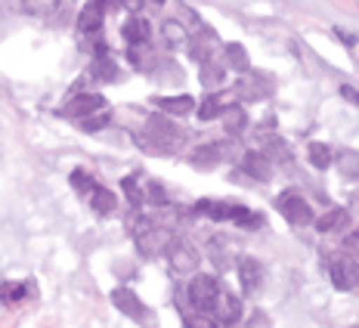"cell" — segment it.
I'll list each match as a JSON object with an SVG mask.
<instances>
[{
    "label": "cell",
    "mask_w": 359,
    "mask_h": 328,
    "mask_svg": "<svg viewBox=\"0 0 359 328\" xmlns=\"http://www.w3.org/2000/svg\"><path fill=\"white\" fill-rule=\"evenodd\" d=\"M121 34H124V41L133 47V43H146V41H149V34H152V28H149V22H146V19L130 16V19L124 22Z\"/></svg>",
    "instance_id": "20"
},
{
    "label": "cell",
    "mask_w": 359,
    "mask_h": 328,
    "mask_svg": "<svg viewBox=\"0 0 359 328\" xmlns=\"http://www.w3.org/2000/svg\"><path fill=\"white\" fill-rule=\"evenodd\" d=\"M143 198L149 201V205H168V192H164V186L158 183H146V192H143Z\"/></svg>",
    "instance_id": "35"
},
{
    "label": "cell",
    "mask_w": 359,
    "mask_h": 328,
    "mask_svg": "<svg viewBox=\"0 0 359 328\" xmlns=\"http://www.w3.org/2000/svg\"><path fill=\"white\" fill-rule=\"evenodd\" d=\"M115 0H87V6L78 13V32L81 34H96L106 22V13L111 10Z\"/></svg>",
    "instance_id": "8"
},
{
    "label": "cell",
    "mask_w": 359,
    "mask_h": 328,
    "mask_svg": "<svg viewBox=\"0 0 359 328\" xmlns=\"http://www.w3.org/2000/svg\"><path fill=\"white\" fill-rule=\"evenodd\" d=\"M149 4H155V6H164V4H168V0H149Z\"/></svg>",
    "instance_id": "42"
},
{
    "label": "cell",
    "mask_w": 359,
    "mask_h": 328,
    "mask_svg": "<svg viewBox=\"0 0 359 328\" xmlns=\"http://www.w3.org/2000/svg\"><path fill=\"white\" fill-rule=\"evenodd\" d=\"M328 279L338 292H353L359 288V260L350 257V254H341V257H332L328 264Z\"/></svg>",
    "instance_id": "5"
},
{
    "label": "cell",
    "mask_w": 359,
    "mask_h": 328,
    "mask_svg": "<svg viewBox=\"0 0 359 328\" xmlns=\"http://www.w3.org/2000/svg\"><path fill=\"white\" fill-rule=\"evenodd\" d=\"M118 4H121L127 13H140L146 6V0H118Z\"/></svg>",
    "instance_id": "40"
},
{
    "label": "cell",
    "mask_w": 359,
    "mask_h": 328,
    "mask_svg": "<svg viewBox=\"0 0 359 328\" xmlns=\"http://www.w3.org/2000/svg\"><path fill=\"white\" fill-rule=\"evenodd\" d=\"M161 41L168 43V47L180 50L186 41H189V25H183L180 19H164L161 22Z\"/></svg>",
    "instance_id": "17"
},
{
    "label": "cell",
    "mask_w": 359,
    "mask_h": 328,
    "mask_svg": "<svg viewBox=\"0 0 359 328\" xmlns=\"http://www.w3.org/2000/svg\"><path fill=\"white\" fill-rule=\"evenodd\" d=\"M28 294V288L25 285H13V282H10V285H4V288H0V301H10V303H16V301H22V297H25Z\"/></svg>",
    "instance_id": "36"
},
{
    "label": "cell",
    "mask_w": 359,
    "mask_h": 328,
    "mask_svg": "<svg viewBox=\"0 0 359 328\" xmlns=\"http://www.w3.org/2000/svg\"><path fill=\"white\" fill-rule=\"evenodd\" d=\"M4 13H6V0H0V16H4Z\"/></svg>",
    "instance_id": "43"
},
{
    "label": "cell",
    "mask_w": 359,
    "mask_h": 328,
    "mask_svg": "<svg viewBox=\"0 0 359 328\" xmlns=\"http://www.w3.org/2000/svg\"><path fill=\"white\" fill-rule=\"evenodd\" d=\"M208 260H211V264L217 266V270H229V266H233V260H236V254H233V248L236 245L229 242V235H223V233H217V235H211L208 238Z\"/></svg>",
    "instance_id": "10"
},
{
    "label": "cell",
    "mask_w": 359,
    "mask_h": 328,
    "mask_svg": "<svg viewBox=\"0 0 359 328\" xmlns=\"http://www.w3.org/2000/svg\"><path fill=\"white\" fill-rule=\"evenodd\" d=\"M93 78H96V81H115V78H118V69L111 65L109 56H100V59L93 62Z\"/></svg>",
    "instance_id": "33"
},
{
    "label": "cell",
    "mask_w": 359,
    "mask_h": 328,
    "mask_svg": "<svg viewBox=\"0 0 359 328\" xmlns=\"http://www.w3.org/2000/svg\"><path fill=\"white\" fill-rule=\"evenodd\" d=\"M155 106H158L164 115H174V118H186L196 111V100L189 93H180V96H155Z\"/></svg>",
    "instance_id": "13"
},
{
    "label": "cell",
    "mask_w": 359,
    "mask_h": 328,
    "mask_svg": "<svg viewBox=\"0 0 359 328\" xmlns=\"http://www.w3.org/2000/svg\"><path fill=\"white\" fill-rule=\"evenodd\" d=\"M111 303H115V310H121L124 316L137 319V322H143V325H149V319H152V313L146 310V303L140 301L130 288H115V292H111Z\"/></svg>",
    "instance_id": "9"
},
{
    "label": "cell",
    "mask_w": 359,
    "mask_h": 328,
    "mask_svg": "<svg viewBox=\"0 0 359 328\" xmlns=\"http://www.w3.org/2000/svg\"><path fill=\"white\" fill-rule=\"evenodd\" d=\"M180 139H183V133L177 128H170L168 118H152V121L146 124V130L137 133V143L143 146L149 155H170L180 146Z\"/></svg>",
    "instance_id": "2"
},
{
    "label": "cell",
    "mask_w": 359,
    "mask_h": 328,
    "mask_svg": "<svg viewBox=\"0 0 359 328\" xmlns=\"http://www.w3.org/2000/svg\"><path fill=\"white\" fill-rule=\"evenodd\" d=\"M341 96H344L347 102H353V106H359V90H356V87L344 84V87H341Z\"/></svg>",
    "instance_id": "39"
},
{
    "label": "cell",
    "mask_w": 359,
    "mask_h": 328,
    "mask_svg": "<svg viewBox=\"0 0 359 328\" xmlns=\"http://www.w3.org/2000/svg\"><path fill=\"white\" fill-rule=\"evenodd\" d=\"M238 279H242V288L245 294H254L260 288V282H264V266H260V260L254 257H238Z\"/></svg>",
    "instance_id": "14"
},
{
    "label": "cell",
    "mask_w": 359,
    "mask_h": 328,
    "mask_svg": "<svg viewBox=\"0 0 359 328\" xmlns=\"http://www.w3.org/2000/svg\"><path fill=\"white\" fill-rule=\"evenodd\" d=\"M332 164L338 168V174L344 180H359V152L356 149H341Z\"/></svg>",
    "instance_id": "19"
},
{
    "label": "cell",
    "mask_w": 359,
    "mask_h": 328,
    "mask_svg": "<svg viewBox=\"0 0 359 328\" xmlns=\"http://www.w3.org/2000/svg\"><path fill=\"white\" fill-rule=\"evenodd\" d=\"M72 189L90 198V192L96 189V183H93V177H90L87 170H81V168H78V170H72Z\"/></svg>",
    "instance_id": "31"
},
{
    "label": "cell",
    "mask_w": 359,
    "mask_h": 328,
    "mask_svg": "<svg viewBox=\"0 0 359 328\" xmlns=\"http://www.w3.org/2000/svg\"><path fill=\"white\" fill-rule=\"evenodd\" d=\"M214 43H217V34H214V32L198 34L196 41H192V56H196L201 65L211 62V59H214Z\"/></svg>",
    "instance_id": "25"
},
{
    "label": "cell",
    "mask_w": 359,
    "mask_h": 328,
    "mask_svg": "<svg viewBox=\"0 0 359 328\" xmlns=\"http://www.w3.org/2000/svg\"><path fill=\"white\" fill-rule=\"evenodd\" d=\"M233 93H236V100H245V102L269 100V96H273V81H269L264 71H245L242 78L236 81Z\"/></svg>",
    "instance_id": "4"
},
{
    "label": "cell",
    "mask_w": 359,
    "mask_h": 328,
    "mask_svg": "<svg viewBox=\"0 0 359 328\" xmlns=\"http://www.w3.org/2000/svg\"><path fill=\"white\" fill-rule=\"evenodd\" d=\"M264 155L269 161H288L291 158V149H288L285 139L269 137V139H264Z\"/></svg>",
    "instance_id": "30"
},
{
    "label": "cell",
    "mask_w": 359,
    "mask_h": 328,
    "mask_svg": "<svg viewBox=\"0 0 359 328\" xmlns=\"http://www.w3.org/2000/svg\"><path fill=\"white\" fill-rule=\"evenodd\" d=\"M223 81H226V65H220V62H205L201 65V84L208 87V90H214V87H220Z\"/></svg>",
    "instance_id": "27"
},
{
    "label": "cell",
    "mask_w": 359,
    "mask_h": 328,
    "mask_svg": "<svg viewBox=\"0 0 359 328\" xmlns=\"http://www.w3.org/2000/svg\"><path fill=\"white\" fill-rule=\"evenodd\" d=\"M183 325L186 328H220V322H217V319L211 316V313H189V316L183 319Z\"/></svg>",
    "instance_id": "34"
},
{
    "label": "cell",
    "mask_w": 359,
    "mask_h": 328,
    "mask_svg": "<svg viewBox=\"0 0 359 328\" xmlns=\"http://www.w3.org/2000/svg\"><path fill=\"white\" fill-rule=\"evenodd\" d=\"M229 220L238 223L242 229H260V226H264V214L251 211V207H245V205H233V211H229Z\"/></svg>",
    "instance_id": "24"
},
{
    "label": "cell",
    "mask_w": 359,
    "mask_h": 328,
    "mask_svg": "<svg viewBox=\"0 0 359 328\" xmlns=\"http://www.w3.org/2000/svg\"><path fill=\"white\" fill-rule=\"evenodd\" d=\"M106 124H109V111H106V115L81 118V128H84V130H100V128H106Z\"/></svg>",
    "instance_id": "37"
},
{
    "label": "cell",
    "mask_w": 359,
    "mask_h": 328,
    "mask_svg": "<svg viewBox=\"0 0 359 328\" xmlns=\"http://www.w3.org/2000/svg\"><path fill=\"white\" fill-rule=\"evenodd\" d=\"M233 205H217V201H198V214H208L214 220H229Z\"/></svg>",
    "instance_id": "32"
},
{
    "label": "cell",
    "mask_w": 359,
    "mask_h": 328,
    "mask_svg": "<svg viewBox=\"0 0 359 328\" xmlns=\"http://www.w3.org/2000/svg\"><path fill=\"white\" fill-rule=\"evenodd\" d=\"M223 53H226V69H233V71H238V74L251 71L248 50H245L242 43H229V47H223Z\"/></svg>",
    "instance_id": "23"
},
{
    "label": "cell",
    "mask_w": 359,
    "mask_h": 328,
    "mask_svg": "<svg viewBox=\"0 0 359 328\" xmlns=\"http://www.w3.org/2000/svg\"><path fill=\"white\" fill-rule=\"evenodd\" d=\"M168 260H170V266H174L177 275H189V273L198 270L201 254H198V248L192 242L174 238V242H170V248H168Z\"/></svg>",
    "instance_id": "7"
},
{
    "label": "cell",
    "mask_w": 359,
    "mask_h": 328,
    "mask_svg": "<svg viewBox=\"0 0 359 328\" xmlns=\"http://www.w3.org/2000/svg\"><path fill=\"white\" fill-rule=\"evenodd\" d=\"M211 313L220 325H236L242 319V297H236L233 292H220Z\"/></svg>",
    "instance_id": "11"
},
{
    "label": "cell",
    "mask_w": 359,
    "mask_h": 328,
    "mask_svg": "<svg viewBox=\"0 0 359 328\" xmlns=\"http://www.w3.org/2000/svg\"><path fill=\"white\" fill-rule=\"evenodd\" d=\"M344 254L359 260V233H350L347 238H344Z\"/></svg>",
    "instance_id": "38"
},
{
    "label": "cell",
    "mask_w": 359,
    "mask_h": 328,
    "mask_svg": "<svg viewBox=\"0 0 359 328\" xmlns=\"http://www.w3.org/2000/svg\"><path fill=\"white\" fill-rule=\"evenodd\" d=\"M347 223H350L347 207H332V211H325L323 217L316 220V229L319 233H338V229H344Z\"/></svg>",
    "instance_id": "21"
},
{
    "label": "cell",
    "mask_w": 359,
    "mask_h": 328,
    "mask_svg": "<svg viewBox=\"0 0 359 328\" xmlns=\"http://www.w3.org/2000/svg\"><path fill=\"white\" fill-rule=\"evenodd\" d=\"M338 37H341V41H344V43H350V47H353V43L359 41V37H356V34H350V32H341V28H338Z\"/></svg>",
    "instance_id": "41"
},
{
    "label": "cell",
    "mask_w": 359,
    "mask_h": 328,
    "mask_svg": "<svg viewBox=\"0 0 359 328\" xmlns=\"http://www.w3.org/2000/svg\"><path fill=\"white\" fill-rule=\"evenodd\" d=\"M115 205H118L115 192L106 189V186H96V189L90 192V207H93V214H100V217H106V214L115 211Z\"/></svg>",
    "instance_id": "22"
},
{
    "label": "cell",
    "mask_w": 359,
    "mask_h": 328,
    "mask_svg": "<svg viewBox=\"0 0 359 328\" xmlns=\"http://www.w3.org/2000/svg\"><path fill=\"white\" fill-rule=\"evenodd\" d=\"M217 294H220V285H217L214 275H208V273L192 275L189 292H186V297H189V303H192V310H198V313H211V310H214V303H217Z\"/></svg>",
    "instance_id": "3"
},
{
    "label": "cell",
    "mask_w": 359,
    "mask_h": 328,
    "mask_svg": "<svg viewBox=\"0 0 359 328\" xmlns=\"http://www.w3.org/2000/svg\"><path fill=\"white\" fill-rule=\"evenodd\" d=\"M276 207H279V214L291 226H310L313 223V207L306 205V198L301 192H282V196L276 198Z\"/></svg>",
    "instance_id": "6"
},
{
    "label": "cell",
    "mask_w": 359,
    "mask_h": 328,
    "mask_svg": "<svg viewBox=\"0 0 359 328\" xmlns=\"http://www.w3.org/2000/svg\"><path fill=\"white\" fill-rule=\"evenodd\" d=\"M189 161L196 164V168H214L217 161H223V155H220V146L211 143V146H198L196 152L189 155Z\"/></svg>",
    "instance_id": "26"
},
{
    "label": "cell",
    "mask_w": 359,
    "mask_h": 328,
    "mask_svg": "<svg viewBox=\"0 0 359 328\" xmlns=\"http://www.w3.org/2000/svg\"><path fill=\"white\" fill-rule=\"evenodd\" d=\"M242 168H245V174H251L254 180H260V183L273 180V161H269L264 152H254V149H251V152H245Z\"/></svg>",
    "instance_id": "15"
},
{
    "label": "cell",
    "mask_w": 359,
    "mask_h": 328,
    "mask_svg": "<svg viewBox=\"0 0 359 328\" xmlns=\"http://www.w3.org/2000/svg\"><path fill=\"white\" fill-rule=\"evenodd\" d=\"M106 109V100H102L100 93H81V96H74V100L65 106V115L69 118H90V115H96V111H102Z\"/></svg>",
    "instance_id": "12"
},
{
    "label": "cell",
    "mask_w": 359,
    "mask_h": 328,
    "mask_svg": "<svg viewBox=\"0 0 359 328\" xmlns=\"http://www.w3.org/2000/svg\"><path fill=\"white\" fill-rule=\"evenodd\" d=\"M220 118H223V128H226L229 137H242V133L248 130V111L238 106V102H233Z\"/></svg>",
    "instance_id": "18"
},
{
    "label": "cell",
    "mask_w": 359,
    "mask_h": 328,
    "mask_svg": "<svg viewBox=\"0 0 359 328\" xmlns=\"http://www.w3.org/2000/svg\"><path fill=\"white\" fill-rule=\"evenodd\" d=\"M306 158H310L313 168L328 170V164L334 161V155H332V146H325V143H310V146H306Z\"/></svg>",
    "instance_id": "28"
},
{
    "label": "cell",
    "mask_w": 359,
    "mask_h": 328,
    "mask_svg": "<svg viewBox=\"0 0 359 328\" xmlns=\"http://www.w3.org/2000/svg\"><path fill=\"white\" fill-rule=\"evenodd\" d=\"M130 233H133V242H137L140 254L143 257H155L161 254V251L170 248V242H174V233L170 229L158 226V223H152L149 217H137L130 223Z\"/></svg>",
    "instance_id": "1"
},
{
    "label": "cell",
    "mask_w": 359,
    "mask_h": 328,
    "mask_svg": "<svg viewBox=\"0 0 359 328\" xmlns=\"http://www.w3.org/2000/svg\"><path fill=\"white\" fill-rule=\"evenodd\" d=\"M233 100H236V93H211V96H205L201 106H198V118L201 121H214V118H220L223 111L233 106Z\"/></svg>",
    "instance_id": "16"
},
{
    "label": "cell",
    "mask_w": 359,
    "mask_h": 328,
    "mask_svg": "<svg viewBox=\"0 0 359 328\" xmlns=\"http://www.w3.org/2000/svg\"><path fill=\"white\" fill-rule=\"evenodd\" d=\"M56 6H59V0H22V10H25L28 16H37V19L53 16Z\"/></svg>",
    "instance_id": "29"
}]
</instances>
